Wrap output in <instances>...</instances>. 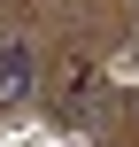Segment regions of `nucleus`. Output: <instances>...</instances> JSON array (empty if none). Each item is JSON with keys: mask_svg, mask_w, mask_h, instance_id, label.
<instances>
[{"mask_svg": "<svg viewBox=\"0 0 139 147\" xmlns=\"http://www.w3.org/2000/svg\"><path fill=\"white\" fill-rule=\"evenodd\" d=\"M31 93V47H0V109Z\"/></svg>", "mask_w": 139, "mask_h": 147, "instance_id": "nucleus-1", "label": "nucleus"}]
</instances>
